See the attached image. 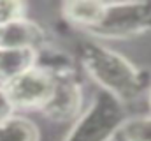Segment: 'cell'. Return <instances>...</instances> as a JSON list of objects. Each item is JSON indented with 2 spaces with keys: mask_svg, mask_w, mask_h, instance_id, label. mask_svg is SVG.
Wrapping results in <instances>:
<instances>
[{
  "mask_svg": "<svg viewBox=\"0 0 151 141\" xmlns=\"http://www.w3.org/2000/svg\"><path fill=\"white\" fill-rule=\"evenodd\" d=\"M114 141H116V140H114Z\"/></svg>",
  "mask_w": 151,
  "mask_h": 141,
  "instance_id": "14",
  "label": "cell"
},
{
  "mask_svg": "<svg viewBox=\"0 0 151 141\" xmlns=\"http://www.w3.org/2000/svg\"><path fill=\"white\" fill-rule=\"evenodd\" d=\"M148 104H150V109H151V88H150V92H148Z\"/></svg>",
  "mask_w": 151,
  "mask_h": 141,
  "instance_id": "13",
  "label": "cell"
},
{
  "mask_svg": "<svg viewBox=\"0 0 151 141\" xmlns=\"http://www.w3.org/2000/svg\"><path fill=\"white\" fill-rule=\"evenodd\" d=\"M118 141H151V113L128 116L118 132Z\"/></svg>",
  "mask_w": 151,
  "mask_h": 141,
  "instance_id": "10",
  "label": "cell"
},
{
  "mask_svg": "<svg viewBox=\"0 0 151 141\" xmlns=\"http://www.w3.org/2000/svg\"><path fill=\"white\" fill-rule=\"evenodd\" d=\"M0 46L42 51L47 46V37L39 23L23 18L0 28Z\"/></svg>",
  "mask_w": 151,
  "mask_h": 141,
  "instance_id": "6",
  "label": "cell"
},
{
  "mask_svg": "<svg viewBox=\"0 0 151 141\" xmlns=\"http://www.w3.org/2000/svg\"><path fill=\"white\" fill-rule=\"evenodd\" d=\"M14 111H16V109H14V106L11 104V101H9V97H7L4 86H0V124L5 122L7 118H11V116L14 115Z\"/></svg>",
  "mask_w": 151,
  "mask_h": 141,
  "instance_id": "12",
  "label": "cell"
},
{
  "mask_svg": "<svg viewBox=\"0 0 151 141\" xmlns=\"http://www.w3.org/2000/svg\"><path fill=\"white\" fill-rule=\"evenodd\" d=\"M107 2H95V0H76V2H65L62 5L63 16L76 27L86 30L88 34L99 27L106 14Z\"/></svg>",
  "mask_w": 151,
  "mask_h": 141,
  "instance_id": "8",
  "label": "cell"
},
{
  "mask_svg": "<svg viewBox=\"0 0 151 141\" xmlns=\"http://www.w3.org/2000/svg\"><path fill=\"white\" fill-rule=\"evenodd\" d=\"M151 30V2H107L106 14L90 34L100 41L130 39Z\"/></svg>",
  "mask_w": 151,
  "mask_h": 141,
  "instance_id": "3",
  "label": "cell"
},
{
  "mask_svg": "<svg viewBox=\"0 0 151 141\" xmlns=\"http://www.w3.org/2000/svg\"><path fill=\"white\" fill-rule=\"evenodd\" d=\"M53 70L56 72V86L49 102L40 109V113L56 124H74L86 109L83 88L76 79L72 67Z\"/></svg>",
  "mask_w": 151,
  "mask_h": 141,
  "instance_id": "5",
  "label": "cell"
},
{
  "mask_svg": "<svg viewBox=\"0 0 151 141\" xmlns=\"http://www.w3.org/2000/svg\"><path fill=\"white\" fill-rule=\"evenodd\" d=\"M127 118L125 104L99 90L62 141H114Z\"/></svg>",
  "mask_w": 151,
  "mask_h": 141,
  "instance_id": "2",
  "label": "cell"
},
{
  "mask_svg": "<svg viewBox=\"0 0 151 141\" xmlns=\"http://www.w3.org/2000/svg\"><path fill=\"white\" fill-rule=\"evenodd\" d=\"M77 60L100 90L119 99L123 104L150 92V76L116 49L93 41L77 48Z\"/></svg>",
  "mask_w": 151,
  "mask_h": 141,
  "instance_id": "1",
  "label": "cell"
},
{
  "mask_svg": "<svg viewBox=\"0 0 151 141\" xmlns=\"http://www.w3.org/2000/svg\"><path fill=\"white\" fill-rule=\"evenodd\" d=\"M27 18V5L18 0H0V28Z\"/></svg>",
  "mask_w": 151,
  "mask_h": 141,
  "instance_id": "11",
  "label": "cell"
},
{
  "mask_svg": "<svg viewBox=\"0 0 151 141\" xmlns=\"http://www.w3.org/2000/svg\"><path fill=\"white\" fill-rule=\"evenodd\" d=\"M37 62L39 51L0 46V86H5L23 72L35 67Z\"/></svg>",
  "mask_w": 151,
  "mask_h": 141,
  "instance_id": "7",
  "label": "cell"
},
{
  "mask_svg": "<svg viewBox=\"0 0 151 141\" xmlns=\"http://www.w3.org/2000/svg\"><path fill=\"white\" fill-rule=\"evenodd\" d=\"M56 86V72L37 64L4 86L14 109H42Z\"/></svg>",
  "mask_w": 151,
  "mask_h": 141,
  "instance_id": "4",
  "label": "cell"
},
{
  "mask_svg": "<svg viewBox=\"0 0 151 141\" xmlns=\"http://www.w3.org/2000/svg\"><path fill=\"white\" fill-rule=\"evenodd\" d=\"M0 141H40V132L30 118L14 113L0 124Z\"/></svg>",
  "mask_w": 151,
  "mask_h": 141,
  "instance_id": "9",
  "label": "cell"
}]
</instances>
